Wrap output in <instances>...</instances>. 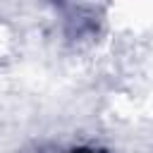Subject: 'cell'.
Here are the masks:
<instances>
[{"label":"cell","instance_id":"obj_1","mask_svg":"<svg viewBox=\"0 0 153 153\" xmlns=\"http://www.w3.org/2000/svg\"><path fill=\"white\" fill-rule=\"evenodd\" d=\"M69 153H105V151H96V148H88V146H79V148H72Z\"/></svg>","mask_w":153,"mask_h":153}]
</instances>
